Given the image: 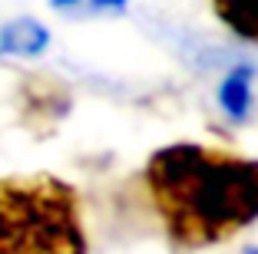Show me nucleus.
Masks as SVG:
<instances>
[{"label":"nucleus","instance_id":"obj_2","mask_svg":"<svg viewBox=\"0 0 258 254\" xmlns=\"http://www.w3.org/2000/svg\"><path fill=\"white\" fill-rule=\"evenodd\" d=\"M0 254H90L76 188L43 172L0 179Z\"/></svg>","mask_w":258,"mask_h":254},{"label":"nucleus","instance_id":"obj_1","mask_svg":"<svg viewBox=\"0 0 258 254\" xmlns=\"http://www.w3.org/2000/svg\"><path fill=\"white\" fill-rule=\"evenodd\" d=\"M143 185L169 244L202 251L258 221V158L205 142H169L143 165Z\"/></svg>","mask_w":258,"mask_h":254},{"label":"nucleus","instance_id":"obj_7","mask_svg":"<svg viewBox=\"0 0 258 254\" xmlns=\"http://www.w3.org/2000/svg\"><path fill=\"white\" fill-rule=\"evenodd\" d=\"M245 254H258V247H248V251H245Z\"/></svg>","mask_w":258,"mask_h":254},{"label":"nucleus","instance_id":"obj_3","mask_svg":"<svg viewBox=\"0 0 258 254\" xmlns=\"http://www.w3.org/2000/svg\"><path fill=\"white\" fill-rule=\"evenodd\" d=\"M50 43V27L37 17H14L0 23V60H40Z\"/></svg>","mask_w":258,"mask_h":254},{"label":"nucleus","instance_id":"obj_6","mask_svg":"<svg viewBox=\"0 0 258 254\" xmlns=\"http://www.w3.org/2000/svg\"><path fill=\"white\" fill-rule=\"evenodd\" d=\"M50 10L67 20H103L122 17L129 10V0H50Z\"/></svg>","mask_w":258,"mask_h":254},{"label":"nucleus","instance_id":"obj_5","mask_svg":"<svg viewBox=\"0 0 258 254\" xmlns=\"http://www.w3.org/2000/svg\"><path fill=\"white\" fill-rule=\"evenodd\" d=\"M212 14L238 40L258 43V0H209Z\"/></svg>","mask_w":258,"mask_h":254},{"label":"nucleus","instance_id":"obj_4","mask_svg":"<svg viewBox=\"0 0 258 254\" xmlns=\"http://www.w3.org/2000/svg\"><path fill=\"white\" fill-rule=\"evenodd\" d=\"M219 109L232 122H245L251 112V66L228 69L219 82Z\"/></svg>","mask_w":258,"mask_h":254}]
</instances>
